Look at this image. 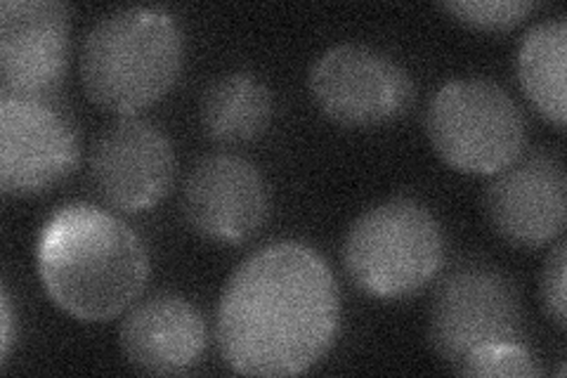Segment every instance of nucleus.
<instances>
[{
	"mask_svg": "<svg viewBox=\"0 0 567 378\" xmlns=\"http://www.w3.org/2000/svg\"><path fill=\"white\" fill-rule=\"evenodd\" d=\"M445 263V234L429 206L398 196L367 208L343 242V267L358 289L379 300L412 298Z\"/></svg>",
	"mask_w": 567,
	"mask_h": 378,
	"instance_id": "obj_4",
	"label": "nucleus"
},
{
	"mask_svg": "<svg viewBox=\"0 0 567 378\" xmlns=\"http://www.w3.org/2000/svg\"><path fill=\"white\" fill-rule=\"evenodd\" d=\"M183 31L162 8L102 17L81 48V83L91 102L121 116L164 100L183 71Z\"/></svg>",
	"mask_w": 567,
	"mask_h": 378,
	"instance_id": "obj_3",
	"label": "nucleus"
},
{
	"mask_svg": "<svg viewBox=\"0 0 567 378\" xmlns=\"http://www.w3.org/2000/svg\"><path fill=\"white\" fill-rule=\"evenodd\" d=\"M315 106L346 129H374L402 119L414 102V81L385 52L343 43L319 55L308 74Z\"/></svg>",
	"mask_w": 567,
	"mask_h": 378,
	"instance_id": "obj_6",
	"label": "nucleus"
},
{
	"mask_svg": "<svg viewBox=\"0 0 567 378\" xmlns=\"http://www.w3.org/2000/svg\"><path fill=\"white\" fill-rule=\"evenodd\" d=\"M425 135L450 168L464 175H494L523 156L520 106L489 79H456L425 106Z\"/></svg>",
	"mask_w": 567,
	"mask_h": 378,
	"instance_id": "obj_5",
	"label": "nucleus"
},
{
	"mask_svg": "<svg viewBox=\"0 0 567 378\" xmlns=\"http://www.w3.org/2000/svg\"><path fill=\"white\" fill-rule=\"evenodd\" d=\"M489 227L508 246L535 251L554 244L567 221V177L560 161L535 152L494 173L483 196Z\"/></svg>",
	"mask_w": 567,
	"mask_h": 378,
	"instance_id": "obj_10",
	"label": "nucleus"
},
{
	"mask_svg": "<svg viewBox=\"0 0 567 378\" xmlns=\"http://www.w3.org/2000/svg\"><path fill=\"white\" fill-rule=\"evenodd\" d=\"M516 67L523 93L537 114L563 129L567 119V22L563 17L539 22L523 35Z\"/></svg>",
	"mask_w": 567,
	"mask_h": 378,
	"instance_id": "obj_15",
	"label": "nucleus"
},
{
	"mask_svg": "<svg viewBox=\"0 0 567 378\" xmlns=\"http://www.w3.org/2000/svg\"><path fill=\"white\" fill-rule=\"evenodd\" d=\"M81 161L79 133L48 100L0 98V187L39 196L58 187Z\"/></svg>",
	"mask_w": 567,
	"mask_h": 378,
	"instance_id": "obj_8",
	"label": "nucleus"
},
{
	"mask_svg": "<svg viewBox=\"0 0 567 378\" xmlns=\"http://www.w3.org/2000/svg\"><path fill=\"white\" fill-rule=\"evenodd\" d=\"M454 371L473 378H537L544 374L539 357L520 340H502V344L475 348Z\"/></svg>",
	"mask_w": 567,
	"mask_h": 378,
	"instance_id": "obj_16",
	"label": "nucleus"
},
{
	"mask_svg": "<svg viewBox=\"0 0 567 378\" xmlns=\"http://www.w3.org/2000/svg\"><path fill=\"white\" fill-rule=\"evenodd\" d=\"M0 357H3V365L12 353L14 344V313H12V300L8 286H3V294H0Z\"/></svg>",
	"mask_w": 567,
	"mask_h": 378,
	"instance_id": "obj_19",
	"label": "nucleus"
},
{
	"mask_svg": "<svg viewBox=\"0 0 567 378\" xmlns=\"http://www.w3.org/2000/svg\"><path fill=\"white\" fill-rule=\"evenodd\" d=\"M35 267L48 298L79 321H110L126 313L150 279L137 234L93 204H64L43 223Z\"/></svg>",
	"mask_w": 567,
	"mask_h": 378,
	"instance_id": "obj_2",
	"label": "nucleus"
},
{
	"mask_svg": "<svg viewBox=\"0 0 567 378\" xmlns=\"http://www.w3.org/2000/svg\"><path fill=\"white\" fill-rule=\"evenodd\" d=\"M565 267H567V244L560 239L551 254L546 256L544 269H542V282H539V298H542V308L548 321H554V327L558 331H565L567 327V277H565Z\"/></svg>",
	"mask_w": 567,
	"mask_h": 378,
	"instance_id": "obj_18",
	"label": "nucleus"
},
{
	"mask_svg": "<svg viewBox=\"0 0 567 378\" xmlns=\"http://www.w3.org/2000/svg\"><path fill=\"white\" fill-rule=\"evenodd\" d=\"M275 114L270 88L248 71H233L213 81L199 102L206 137L220 145H246L268 133Z\"/></svg>",
	"mask_w": 567,
	"mask_h": 378,
	"instance_id": "obj_14",
	"label": "nucleus"
},
{
	"mask_svg": "<svg viewBox=\"0 0 567 378\" xmlns=\"http://www.w3.org/2000/svg\"><path fill=\"white\" fill-rule=\"evenodd\" d=\"M173 142L150 121L123 116L106 125L91 152V183L121 213H145L164 202L175 180Z\"/></svg>",
	"mask_w": 567,
	"mask_h": 378,
	"instance_id": "obj_9",
	"label": "nucleus"
},
{
	"mask_svg": "<svg viewBox=\"0 0 567 378\" xmlns=\"http://www.w3.org/2000/svg\"><path fill=\"white\" fill-rule=\"evenodd\" d=\"M69 64V10L60 0L0 3V93L48 100Z\"/></svg>",
	"mask_w": 567,
	"mask_h": 378,
	"instance_id": "obj_11",
	"label": "nucleus"
},
{
	"mask_svg": "<svg viewBox=\"0 0 567 378\" xmlns=\"http://www.w3.org/2000/svg\"><path fill=\"white\" fill-rule=\"evenodd\" d=\"M121 353L142 374L175 376L199 365L208 344L204 315L177 294L137 303L121 324Z\"/></svg>",
	"mask_w": 567,
	"mask_h": 378,
	"instance_id": "obj_13",
	"label": "nucleus"
},
{
	"mask_svg": "<svg viewBox=\"0 0 567 378\" xmlns=\"http://www.w3.org/2000/svg\"><path fill=\"white\" fill-rule=\"evenodd\" d=\"M456 22L477 31H508L520 24L527 14L537 10V3H520V0H466V3H442Z\"/></svg>",
	"mask_w": 567,
	"mask_h": 378,
	"instance_id": "obj_17",
	"label": "nucleus"
},
{
	"mask_svg": "<svg viewBox=\"0 0 567 378\" xmlns=\"http://www.w3.org/2000/svg\"><path fill=\"white\" fill-rule=\"evenodd\" d=\"M520 298L499 269L466 265L437 286L429 313V340L435 355L452 369L475 348L520 340Z\"/></svg>",
	"mask_w": 567,
	"mask_h": 378,
	"instance_id": "obj_7",
	"label": "nucleus"
},
{
	"mask_svg": "<svg viewBox=\"0 0 567 378\" xmlns=\"http://www.w3.org/2000/svg\"><path fill=\"white\" fill-rule=\"evenodd\" d=\"M341 298L329 263L300 242H275L227 279L216 315L225 365L244 376H298L336 344Z\"/></svg>",
	"mask_w": 567,
	"mask_h": 378,
	"instance_id": "obj_1",
	"label": "nucleus"
},
{
	"mask_svg": "<svg viewBox=\"0 0 567 378\" xmlns=\"http://www.w3.org/2000/svg\"><path fill=\"white\" fill-rule=\"evenodd\" d=\"M183 215L208 242L241 244L268 223L270 190L251 161L213 154L202 159L185 180Z\"/></svg>",
	"mask_w": 567,
	"mask_h": 378,
	"instance_id": "obj_12",
	"label": "nucleus"
}]
</instances>
